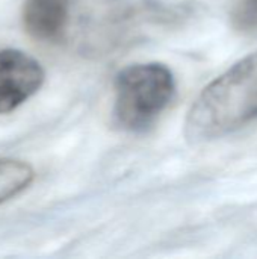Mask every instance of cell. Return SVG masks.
Returning a JSON list of instances; mask_svg holds the SVG:
<instances>
[{"mask_svg":"<svg viewBox=\"0 0 257 259\" xmlns=\"http://www.w3.org/2000/svg\"><path fill=\"white\" fill-rule=\"evenodd\" d=\"M257 120V52L242 58L198 94L185 118L192 144L223 138Z\"/></svg>","mask_w":257,"mask_h":259,"instance_id":"6da1fadb","label":"cell"},{"mask_svg":"<svg viewBox=\"0 0 257 259\" xmlns=\"http://www.w3.org/2000/svg\"><path fill=\"white\" fill-rule=\"evenodd\" d=\"M114 123L124 132H147L176 94L173 71L161 62L133 64L118 71L114 82Z\"/></svg>","mask_w":257,"mask_h":259,"instance_id":"7a4b0ae2","label":"cell"},{"mask_svg":"<svg viewBox=\"0 0 257 259\" xmlns=\"http://www.w3.org/2000/svg\"><path fill=\"white\" fill-rule=\"evenodd\" d=\"M45 80L42 65L17 49L0 50V114H8L39 91Z\"/></svg>","mask_w":257,"mask_h":259,"instance_id":"3957f363","label":"cell"},{"mask_svg":"<svg viewBox=\"0 0 257 259\" xmlns=\"http://www.w3.org/2000/svg\"><path fill=\"white\" fill-rule=\"evenodd\" d=\"M73 0H26L23 5V26L39 41H59L68 26Z\"/></svg>","mask_w":257,"mask_h":259,"instance_id":"277c9868","label":"cell"},{"mask_svg":"<svg viewBox=\"0 0 257 259\" xmlns=\"http://www.w3.org/2000/svg\"><path fill=\"white\" fill-rule=\"evenodd\" d=\"M33 179L35 171L27 162L0 158V205L26 191Z\"/></svg>","mask_w":257,"mask_h":259,"instance_id":"5b68a950","label":"cell"},{"mask_svg":"<svg viewBox=\"0 0 257 259\" xmlns=\"http://www.w3.org/2000/svg\"><path fill=\"white\" fill-rule=\"evenodd\" d=\"M230 18L238 32L257 35V0H238Z\"/></svg>","mask_w":257,"mask_h":259,"instance_id":"8992f818","label":"cell"}]
</instances>
